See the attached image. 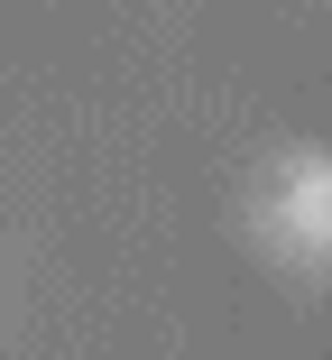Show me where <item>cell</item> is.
I'll return each instance as SVG.
<instances>
[{"label":"cell","mask_w":332,"mask_h":360,"mask_svg":"<svg viewBox=\"0 0 332 360\" xmlns=\"http://www.w3.org/2000/svg\"><path fill=\"white\" fill-rule=\"evenodd\" d=\"M286 194H296V203H286V222L314 231V240H332V176H296Z\"/></svg>","instance_id":"cell-1"}]
</instances>
